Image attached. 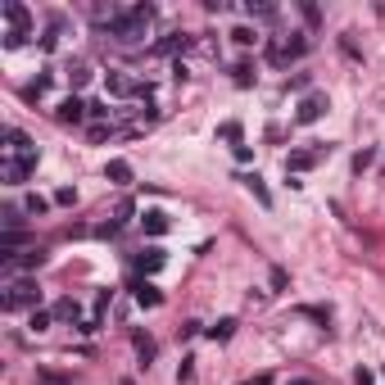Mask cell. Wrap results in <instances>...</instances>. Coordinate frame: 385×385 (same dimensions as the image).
<instances>
[{"mask_svg": "<svg viewBox=\"0 0 385 385\" xmlns=\"http://www.w3.org/2000/svg\"><path fill=\"white\" fill-rule=\"evenodd\" d=\"M254 82V68L250 64H236V87H250Z\"/></svg>", "mask_w": 385, "mask_h": 385, "instance_id": "484cf974", "label": "cell"}, {"mask_svg": "<svg viewBox=\"0 0 385 385\" xmlns=\"http://www.w3.org/2000/svg\"><path fill=\"white\" fill-rule=\"evenodd\" d=\"M322 113H327V96H304V100H299V113H295V118H299V122H318Z\"/></svg>", "mask_w": 385, "mask_h": 385, "instance_id": "8992f818", "label": "cell"}, {"mask_svg": "<svg viewBox=\"0 0 385 385\" xmlns=\"http://www.w3.org/2000/svg\"><path fill=\"white\" fill-rule=\"evenodd\" d=\"M5 19H10V32H28V23H32V14L23 10L19 0H10V5H5Z\"/></svg>", "mask_w": 385, "mask_h": 385, "instance_id": "30bf717a", "label": "cell"}, {"mask_svg": "<svg viewBox=\"0 0 385 385\" xmlns=\"http://www.w3.org/2000/svg\"><path fill=\"white\" fill-rule=\"evenodd\" d=\"M154 19V5H127V10H118V19L109 23V36L122 45H136L145 36V28H150Z\"/></svg>", "mask_w": 385, "mask_h": 385, "instance_id": "6da1fadb", "label": "cell"}, {"mask_svg": "<svg viewBox=\"0 0 385 385\" xmlns=\"http://www.w3.org/2000/svg\"><path fill=\"white\" fill-rule=\"evenodd\" d=\"M109 91H113V96H136L141 82H132L127 73H109Z\"/></svg>", "mask_w": 385, "mask_h": 385, "instance_id": "2e32d148", "label": "cell"}, {"mask_svg": "<svg viewBox=\"0 0 385 385\" xmlns=\"http://www.w3.org/2000/svg\"><path fill=\"white\" fill-rule=\"evenodd\" d=\"M87 113H91V109H87V104H82V100H77V96H68L64 104H59V109H55V118H59V122H82V118H87Z\"/></svg>", "mask_w": 385, "mask_h": 385, "instance_id": "52a82bcc", "label": "cell"}, {"mask_svg": "<svg viewBox=\"0 0 385 385\" xmlns=\"http://www.w3.org/2000/svg\"><path fill=\"white\" fill-rule=\"evenodd\" d=\"M290 385H313V381H290Z\"/></svg>", "mask_w": 385, "mask_h": 385, "instance_id": "f546056e", "label": "cell"}, {"mask_svg": "<svg viewBox=\"0 0 385 385\" xmlns=\"http://www.w3.org/2000/svg\"><path fill=\"white\" fill-rule=\"evenodd\" d=\"M353 381H358V385H372V372H367V367H358V372H353Z\"/></svg>", "mask_w": 385, "mask_h": 385, "instance_id": "f1b7e54d", "label": "cell"}, {"mask_svg": "<svg viewBox=\"0 0 385 385\" xmlns=\"http://www.w3.org/2000/svg\"><path fill=\"white\" fill-rule=\"evenodd\" d=\"M231 331H236V322H231V318H222L218 327H209V336H213V340H231Z\"/></svg>", "mask_w": 385, "mask_h": 385, "instance_id": "44dd1931", "label": "cell"}, {"mask_svg": "<svg viewBox=\"0 0 385 385\" xmlns=\"http://www.w3.org/2000/svg\"><path fill=\"white\" fill-rule=\"evenodd\" d=\"M231 41H236V45H254V41H258V32H254V28H236Z\"/></svg>", "mask_w": 385, "mask_h": 385, "instance_id": "7402d4cb", "label": "cell"}, {"mask_svg": "<svg viewBox=\"0 0 385 385\" xmlns=\"http://www.w3.org/2000/svg\"><path fill=\"white\" fill-rule=\"evenodd\" d=\"M186 45H190V36H186V32H168L164 41L154 45V55H177V50H186Z\"/></svg>", "mask_w": 385, "mask_h": 385, "instance_id": "4fadbf2b", "label": "cell"}, {"mask_svg": "<svg viewBox=\"0 0 385 385\" xmlns=\"http://www.w3.org/2000/svg\"><path fill=\"white\" fill-rule=\"evenodd\" d=\"M87 68H82V64H73V68H68V82H73V87H87Z\"/></svg>", "mask_w": 385, "mask_h": 385, "instance_id": "cb8c5ba5", "label": "cell"}, {"mask_svg": "<svg viewBox=\"0 0 385 385\" xmlns=\"http://www.w3.org/2000/svg\"><path fill=\"white\" fill-rule=\"evenodd\" d=\"M32 159H5V164H0V177H5V182H10V186H23V182H28V173H32Z\"/></svg>", "mask_w": 385, "mask_h": 385, "instance_id": "5b68a950", "label": "cell"}, {"mask_svg": "<svg viewBox=\"0 0 385 385\" xmlns=\"http://www.w3.org/2000/svg\"><path fill=\"white\" fill-rule=\"evenodd\" d=\"M73 199H77V190H73V186H64V190H55V204H73Z\"/></svg>", "mask_w": 385, "mask_h": 385, "instance_id": "83f0119b", "label": "cell"}, {"mask_svg": "<svg viewBox=\"0 0 385 385\" xmlns=\"http://www.w3.org/2000/svg\"><path fill=\"white\" fill-rule=\"evenodd\" d=\"M23 41H28V32H5V45H10V50H19Z\"/></svg>", "mask_w": 385, "mask_h": 385, "instance_id": "4316f807", "label": "cell"}, {"mask_svg": "<svg viewBox=\"0 0 385 385\" xmlns=\"http://www.w3.org/2000/svg\"><path fill=\"white\" fill-rule=\"evenodd\" d=\"M164 263H168V254H164V250H145V254H136V267H141L145 276H154Z\"/></svg>", "mask_w": 385, "mask_h": 385, "instance_id": "8fae6325", "label": "cell"}, {"mask_svg": "<svg viewBox=\"0 0 385 385\" xmlns=\"http://www.w3.org/2000/svg\"><path fill=\"white\" fill-rule=\"evenodd\" d=\"M318 159H322V150H299V154L286 159V173H304V168H313Z\"/></svg>", "mask_w": 385, "mask_h": 385, "instance_id": "9a60e30c", "label": "cell"}, {"mask_svg": "<svg viewBox=\"0 0 385 385\" xmlns=\"http://www.w3.org/2000/svg\"><path fill=\"white\" fill-rule=\"evenodd\" d=\"M241 182H245V186H250V190H254V195H258V204H272V195H267V186H263V177H258V173H250V177H241Z\"/></svg>", "mask_w": 385, "mask_h": 385, "instance_id": "ac0fdd59", "label": "cell"}, {"mask_svg": "<svg viewBox=\"0 0 385 385\" xmlns=\"http://www.w3.org/2000/svg\"><path fill=\"white\" fill-rule=\"evenodd\" d=\"M36 299H41L36 281H28V276H14L10 286H5V295H0V304H5V313H19V308H36Z\"/></svg>", "mask_w": 385, "mask_h": 385, "instance_id": "7a4b0ae2", "label": "cell"}, {"mask_svg": "<svg viewBox=\"0 0 385 385\" xmlns=\"http://www.w3.org/2000/svg\"><path fill=\"white\" fill-rule=\"evenodd\" d=\"M141 227H145V236H164V231H168V213L164 209H145Z\"/></svg>", "mask_w": 385, "mask_h": 385, "instance_id": "7c38bea8", "label": "cell"}, {"mask_svg": "<svg viewBox=\"0 0 385 385\" xmlns=\"http://www.w3.org/2000/svg\"><path fill=\"white\" fill-rule=\"evenodd\" d=\"M304 50H308V41H304V36H276V41L267 45V59H272L276 68H286L290 59H299Z\"/></svg>", "mask_w": 385, "mask_h": 385, "instance_id": "3957f363", "label": "cell"}, {"mask_svg": "<svg viewBox=\"0 0 385 385\" xmlns=\"http://www.w3.org/2000/svg\"><path fill=\"white\" fill-rule=\"evenodd\" d=\"M45 263V250H28L23 258H5V276H14L19 267H41Z\"/></svg>", "mask_w": 385, "mask_h": 385, "instance_id": "ba28073f", "label": "cell"}, {"mask_svg": "<svg viewBox=\"0 0 385 385\" xmlns=\"http://www.w3.org/2000/svg\"><path fill=\"white\" fill-rule=\"evenodd\" d=\"M23 209H28V213H45V209H50V204H45L41 195H28V199H23Z\"/></svg>", "mask_w": 385, "mask_h": 385, "instance_id": "d4e9b609", "label": "cell"}, {"mask_svg": "<svg viewBox=\"0 0 385 385\" xmlns=\"http://www.w3.org/2000/svg\"><path fill=\"white\" fill-rule=\"evenodd\" d=\"M5 159H32V164H36V145H32V136L19 132V127H10V132H5Z\"/></svg>", "mask_w": 385, "mask_h": 385, "instance_id": "277c9868", "label": "cell"}, {"mask_svg": "<svg viewBox=\"0 0 385 385\" xmlns=\"http://www.w3.org/2000/svg\"><path fill=\"white\" fill-rule=\"evenodd\" d=\"M222 141L241 145V122H222Z\"/></svg>", "mask_w": 385, "mask_h": 385, "instance_id": "603a6c76", "label": "cell"}, {"mask_svg": "<svg viewBox=\"0 0 385 385\" xmlns=\"http://www.w3.org/2000/svg\"><path fill=\"white\" fill-rule=\"evenodd\" d=\"M132 290H136V304H141V308H159V304H164L159 286H150V281H132Z\"/></svg>", "mask_w": 385, "mask_h": 385, "instance_id": "9c48e42d", "label": "cell"}, {"mask_svg": "<svg viewBox=\"0 0 385 385\" xmlns=\"http://www.w3.org/2000/svg\"><path fill=\"white\" fill-rule=\"evenodd\" d=\"M50 322H55V313H41V308H32V318H28V327H32V331H45Z\"/></svg>", "mask_w": 385, "mask_h": 385, "instance_id": "ffe728a7", "label": "cell"}, {"mask_svg": "<svg viewBox=\"0 0 385 385\" xmlns=\"http://www.w3.org/2000/svg\"><path fill=\"white\" fill-rule=\"evenodd\" d=\"M104 177H109L113 186H127V182H132V164H127V159H109Z\"/></svg>", "mask_w": 385, "mask_h": 385, "instance_id": "5bb4252c", "label": "cell"}, {"mask_svg": "<svg viewBox=\"0 0 385 385\" xmlns=\"http://www.w3.org/2000/svg\"><path fill=\"white\" fill-rule=\"evenodd\" d=\"M132 344H136V353H141V363H150V358H154V340H150V336H141V331H136Z\"/></svg>", "mask_w": 385, "mask_h": 385, "instance_id": "d6986e66", "label": "cell"}, {"mask_svg": "<svg viewBox=\"0 0 385 385\" xmlns=\"http://www.w3.org/2000/svg\"><path fill=\"white\" fill-rule=\"evenodd\" d=\"M55 318H59V322H77V318H82V304H77L73 295L59 299V304H55Z\"/></svg>", "mask_w": 385, "mask_h": 385, "instance_id": "e0dca14e", "label": "cell"}]
</instances>
